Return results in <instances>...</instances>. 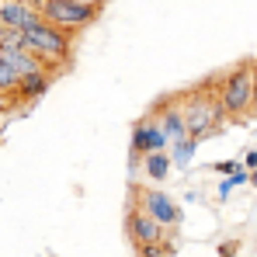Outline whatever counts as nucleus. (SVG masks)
I'll return each mask as SVG.
<instances>
[{
  "label": "nucleus",
  "instance_id": "obj_19",
  "mask_svg": "<svg viewBox=\"0 0 257 257\" xmlns=\"http://www.w3.org/2000/svg\"><path fill=\"white\" fill-rule=\"evenodd\" d=\"M28 4H32V7H39V4H42V0H28Z\"/></svg>",
  "mask_w": 257,
  "mask_h": 257
},
{
  "label": "nucleus",
  "instance_id": "obj_14",
  "mask_svg": "<svg viewBox=\"0 0 257 257\" xmlns=\"http://www.w3.org/2000/svg\"><path fill=\"white\" fill-rule=\"evenodd\" d=\"M14 87H18V73L4 63V56H0V90H7V94H14Z\"/></svg>",
  "mask_w": 257,
  "mask_h": 257
},
{
  "label": "nucleus",
  "instance_id": "obj_10",
  "mask_svg": "<svg viewBox=\"0 0 257 257\" xmlns=\"http://www.w3.org/2000/svg\"><path fill=\"white\" fill-rule=\"evenodd\" d=\"M39 11L28 4V0H0V25H11V28H25Z\"/></svg>",
  "mask_w": 257,
  "mask_h": 257
},
{
  "label": "nucleus",
  "instance_id": "obj_8",
  "mask_svg": "<svg viewBox=\"0 0 257 257\" xmlns=\"http://www.w3.org/2000/svg\"><path fill=\"white\" fill-rule=\"evenodd\" d=\"M153 115H157V122H160V128H164L167 143H174V139H184V136H188L184 115H181V94L160 97V101L153 104Z\"/></svg>",
  "mask_w": 257,
  "mask_h": 257
},
{
  "label": "nucleus",
  "instance_id": "obj_1",
  "mask_svg": "<svg viewBox=\"0 0 257 257\" xmlns=\"http://www.w3.org/2000/svg\"><path fill=\"white\" fill-rule=\"evenodd\" d=\"M21 32H25V49H28L32 56L42 59L45 70L59 73L63 66H70V56H73V42H77V35H70V32L49 25L42 14H35Z\"/></svg>",
  "mask_w": 257,
  "mask_h": 257
},
{
  "label": "nucleus",
  "instance_id": "obj_9",
  "mask_svg": "<svg viewBox=\"0 0 257 257\" xmlns=\"http://www.w3.org/2000/svg\"><path fill=\"white\" fill-rule=\"evenodd\" d=\"M52 80H56V73H52V70H35V73L18 77L14 101H18V104H35L39 97H45V90L52 87Z\"/></svg>",
  "mask_w": 257,
  "mask_h": 257
},
{
  "label": "nucleus",
  "instance_id": "obj_3",
  "mask_svg": "<svg viewBox=\"0 0 257 257\" xmlns=\"http://www.w3.org/2000/svg\"><path fill=\"white\" fill-rule=\"evenodd\" d=\"M215 94L226 122H247L254 115V59L236 63L222 80H215Z\"/></svg>",
  "mask_w": 257,
  "mask_h": 257
},
{
  "label": "nucleus",
  "instance_id": "obj_6",
  "mask_svg": "<svg viewBox=\"0 0 257 257\" xmlns=\"http://www.w3.org/2000/svg\"><path fill=\"white\" fill-rule=\"evenodd\" d=\"M167 146V136H164V128L157 122V115L150 111V115H143L136 125H132V139H128V157H132V167H139V160L146 157V153H153V150H164Z\"/></svg>",
  "mask_w": 257,
  "mask_h": 257
},
{
  "label": "nucleus",
  "instance_id": "obj_7",
  "mask_svg": "<svg viewBox=\"0 0 257 257\" xmlns=\"http://www.w3.org/2000/svg\"><path fill=\"white\" fill-rule=\"evenodd\" d=\"M125 233L132 240V247H146V243H160L171 229H164L160 222H153L150 215L143 212L132 198H128V209H125Z\"/></svg>",
  "mask_w": 257,
  "mask_h": 257
},
{
  "label": "nucleus",
  "instance_id": "obj_13",
  "mask_svg": "<svg viewBox=\"0 0 257 257\" xmlns=\"http://www.w3.org/2000/svg\"><path fill=\"white\" fill-rule=\"evenodd\" d=\"M195 150H198V139H195V136H184V139H174V153H171V164H177V167H188V160L195 157Z\"/></svg>",
  "mask_w": 257,
  "mask_h": 257
},
{
  "label": "nucleus",
  "instance_id": "obj_11",
  "mask_svg": "<svg viewBox=\"0 0 257 257\" xmlns=\"http://www.w3.org/2000/svg\"><path fill=\"white\" fill-rule=\"evenodd\" d=\"M0 56H4V63L18 73V77H25V73H35V70H45L42 66V59L39 56H32L25 45L21 49H0Z\"/></svg>",
  "mask_w": 257,
  "mask_h": 257
},
{
  "label": "nucleus",
  "instance_id": "obj_15",
  "mask_svg": "<svg viewBox=\"0 0 257 257\" xmlns=\"http://www.w3.org/2000/svg\"><path fill=\"white\" fill-rule=\"evenodd\" d=\"M18 101H14V94H7V90H0V115H7L11 108H14Z\"/></svg>",
  "mask_w": 257,
  "mask_h": 257
},
{
  "label": "nucleus",
  "instance_id": "obj_5",
  "mask_svg": "<svg viewBox=\"0 0 257 257\" xmlns=\"http://www.w3.org/2000/svg\"><path fill=\"white\" fill-rule=\"evenodd\" d=\"M128 198H132L143 212L150 215L153 222H160L164 229H177V226H181V219H184L181 205L174 202L167 191H160V188H139V184H132Z\"/></svg>",
  "mask_w": 257,
  "mask_h": 257
},
{
  "label": "nucleus",
  "instance_id": "obj_18",
  "mask_svg": "<svg viewBox=\"0 0 257 257\" xmlns=\"http://www.w3.org/2000/svg\"><path fill=\"white\" fill-rule=\"evenodd\" d=\"M254 115H257V59H254Z\"/></svg>",
  "mask_w": 257,
  "mask_h": 257
},
{
  "label": "nucleus",
  "instance_id": "obj_12",
  "mask_svg": "<svg viewBox=\"0 0 257 257\" xmlns=\"http://www.w3.org/2000/svg\"><path fill=\"white\" fill-rule=\"evenodd\" d=\"M139 167L146 174V181H167V174H171V153H164V150H153V153H146L143 160H139Z\"/></svg>",
  "mask_w": 257,
  "mask_h": 257
},
{
  "label": "nucleus",
  "instance_id": "obj_16",
  "mask_svg": "<svg viewBox=\"0 0 257 257\" xmlns=\"http://www.w3.org/2000/svg\"><path fill=\"white\" fill-rule=\"evenodd\" d=\"M215 171L219 174H233V171H240V164L233 160V164H215Z\"/></svg>",
  "mask_w": 257,
  "mask_h": 257
},
{
  "label": "nucleus",
  "instance_id": "obj_4",
  "mask_svg": "<svg viewBox=\"0 0 257 257\" xmlns=\"http://www.w3.org/2000/svg\"><path fill=\"white\" fill-rule=\"evenodd\" d=\"M35 11L49 25H56V28L70 32V35H80L101 18L104 0H42Z\"/></svg>",
  "mask_w": 257,
  "mask_h": 257
},
{
  "label": "nucleus",
  "instance_id": "obj_17",
  "mask_svg": "<svg viewBox=\"0 0 257 257\" xmlns=\"http://www.w3.org/2000/svg\"><path fill=\"white\" fill-rule=\"evenodd\" d=\"M243 164H247L250 171H257V150H250V153H247V160H243Z\"/></svg>",
  "mask_w": 257,
  "mask_h": 257
},
{
  "label": "nucleus",
  "instance_id": "obj_2",
  "mask_svg": "<svg viewBox=\"0 0 257 257\" xmlns=\"http://www.w3.org/2000/svg\"><path fill=\"white\" fill-rule=\"evenodd\" d=\"M181 115H184V125H188V136H195L198 143L209 139V136H219L222 125H226V111L219 104V94H215V84H198L191 90L181 94Z\"/></svg>",
  "mask_w": 257,
  "mask_h": 257
},
{
  "label": "nucleus",
  "instance_id": "obj_20",
  "mask_svg": "<svg viewBox=\"0 0 257 257\" xmlns=\"http://www.w3.org/2000/svg\"><path fill=\"white\" fill-rule=\"evenodd\" d=\"M250 181H254V184H257V171H254V174H250Z\"/></svg>",
  "mask_w": 257,
  "mask_h": 257
}]
</instances>
